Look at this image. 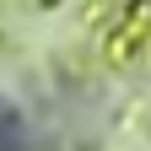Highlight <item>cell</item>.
<instances>
[{"label":"cell","instance_id":"obj_1","mask_svg":"<svg viewBox=\"0 0 151 151\" xmlns=\"http://www.w3.org/2000/svg\"><path fill=\"white\" fill-rule=\"evenodd\" d=\"M0 151H27V129L11 103H0Z\"/></svg>","mask_w":151,"mask_h":151}]
</instances>
